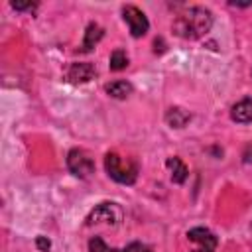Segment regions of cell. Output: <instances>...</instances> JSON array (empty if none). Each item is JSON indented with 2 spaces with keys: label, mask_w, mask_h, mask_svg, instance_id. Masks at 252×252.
Here are the masks:
<instances>
[{
  "label": "cell",
  "mask_w": 252,
  "mask_h": 252,
  "mask_svg": "<svg viewBox=\"0 0 252 252\" xmlns=\"http://www.w3.org/2000/svg\"><path fill=\"white\" fill-rule=\"evenodd\" d=\"M108 67H110V71H122V69H126L128 67V55H126V51L124 49L112 51Z\"/></svg>",
  "instance_id": "14"
},
{
  "label": "cell",
  "mask_w": 252,
  "mask_h": 252,
  "mask_svg": "<svg viewBox=\"0 0 252 252\" xmlns=\"http://www.w3.org/2000/svg\"><path fill=\"white\" fill-rule=\"evenodd\" d=\"M171 28L183 39H199L211 32L213 14L203 6H191L177 14Z\"/></svg>",
  "instance_id": "1"
},
{
  "label": "cell",
  "mask_w": 252,
  "mask_h": 252,
  "mask_svg": "<svg viewBox=\"0 0 252 252\" xmlns=\"http://www.w3.org/2000/svg\"><path fill=\"white\" fill-rule=\"evenodd\" d=\"M96 71H94V65L93 63H73L69 69H67V81L71 83H89L91 79H94Z\"/></svg>",
  "instance_id": "8"
},
{
  "label": "cell",
  "mask_w": 252,
  "mask_h": 252,
  "mask_svg": "<svg viewBox=\"0 0 252 252\" xmlns=\"http://www.w3.org/2000/svg\"><path fill=\"white\" fill-rule=\"evenodd\" d=\"M124 213L116 203H100L87 217V224H118Z\"/></svg>",
  "instance_id": "4"
},
{
  "label": "cell",
  "mask_w": 252,
  "mask_h": 252,
  "mask_svg": "<svg viewBox=\"0 0 252 252\" xmlns=\"http://www.w3.org/2000/svg\"><path fill=\"white\" fill-rule=\"evenodd\" d=\"M230 118L234 122H252V98H242L238 100L232 110H230Z\"/></svg>",
  "instance_id": "9"
},
{
  "label": "cell",
  "mask_w": 252,
  "mask_h": 252,
  "mask_svg": "<svg viewBox=\"0 0 252 252\" xmlns=\"http://www.w3.org/2000/svg\"><path fill=\"white\" fill-rule=\"evenodd\" d=\"M252 2H230V6H250Z\"/></svg>",
  "instance_id": "17"
},
{
  "label": "cell",
  "mask_w": 252,
  "mask_h": 252,
  "mask_svg": "<svg viewBox=\"0 0 252 252\" xmlns=\"http://www.w3.org/2000/svg\"><path fill=\"white\" fill-rule=\"evenodd\" d=\"M106 93L114 98H126L132 93V85L128 81H114L106 85Z\"/></svg>",
  "instance_id": "13"
},
{
  "label": "cell",
  "mask_w": 252,
  "mask_h": 252,
  "mask_svg": "<svg viewBox=\"0 0 252 252\" xmlns=\"http://www.w3.org/2000/svg\"><path fill=\"white\" fill-rule=\"evenodd\" d=\"M165 165H167V169H169V175H171V181L173 183H183L185 179H187V167H185V163L179 159V158H167V161H165Z\"/></svg>",
  "instance_id": "10"
},
{
  "label": "cell",
  "mask_w": 252,
  "mask_h": 252,
  "mask_svg": "<svg viewBox=\"0 0 252 252\" xmlns=\"http://www.w3.org/2000/svg\"><path fill=\"white\" fill-rule=\"evenodd\" d=\"M35 2H12V8H16V10H35Z\"/></svg>",
  "instance_id": "16"
},
{
  "label": "cell",
  "mask_w": 252,
  "mask_h": 252,
  "mask_svg": "<svg viewBox=\"0 0 252 252\" xmlns=\"http://www.w3.org/2000/svg\"><path fill=\"white\" fill-rule=\"evenodd\" d=\"M35 246H37L39 252H47V250L51 248V242H49L47 236H37V238H35Z\"/></svg>",
  "instance_id": "15"
},
{
  "label": "cell",
  "mask_w": 252,
  "mask_h": 252,
  "mask_svg": "<svg viewBox=\"0 0 252 252\" xmlns=\"http://www.w3.org/2000/svg\"><path fill=\"white\" fill-rule=\"evenodd\" d=\"M189 112H185L183 108L175 106V108H169L165 112V122L171 126V128H183L187 122H189Z\"/></svg>",
  "instance_id": "12"
},
{
  "label": "cell",
  "mask_w": 252,
  "mask_h": 252,
  "mask_svg": "<svg viewBox=\"0 0 252 252\" xmlns=\"http://www.w3.org/2000/svg\"><path fill=\"white\" fill-rule=\"evenodd\" d=\"M187 238L197 244V248L191 250V252H215L217 250V236L209 228L195 226L187 232Z\"/></svg>",
  "instance_id": "6"
},
{
  "label": "cell",
  "mask_w": 252,
  "mask_h": 252,
  "mask_svg": "<svg viewBox=\"0 0 252 252\" xmlns=\"http://www.w3.org/2000/svg\"><path fill=\"white\" fill-rule=\"evenodd\" d=\"M122 18H124V22H126L128 28H130L132 37H142V35L148 33L150 22H148L146 14H144L142 10H138L136 6H124V8H122Z\"/></svg>",
  "instance_id": "5"
},
{
  "label": "cell",
  "mask_w": 252,
  "mask_h": 252,
  "mask_svg": "<svg viewBox=\"0 0 252 252\" xmlns=\"http://www.w3.org/2000/svg\"><path fill=\"white\" fill-rule=\"evenodd\" d=\"M102 28L98 24H89L87 26V32H85V39H83V49L85 51H91L100 39H102Z\"/></svg>",
  "instance_id": "11"
},
{
  "label": "cell",
  "mask_w": 252,
  "mask_h": 252,
  "mask_svg": "<svg viewBox=\"0 0 252 252\" xmlns=\"http://www.w3.org/2000/svg\"><path fill=\"white\" fill-rule=\"evenodd\" d=\"M67 167H69V171L73 175H77L81 179H87V177H91L94 173L93 158L85 150H79V148H75V150H71L67 154Z\"/></svg>",
  "instance_id": "3"
},
{
  "label": "cell",
  "mask_w": 252,
  "mask_h": 252,
  "mask_svg": "<svg viewBox=\"0 0 252 252\" xmlns=\"http://www.w3.org/2000/svg\"><path fill=\"white\" fill-rule=\"evenodd\" d=\"M89 252H152V250L140 242H132L126 248H110L100 236H94L89 240Z\"/></svg>",
  "instance_id": "7"
},
{
  "label": "cell",
  "mask_w": 252,
  "mask_h": 252,
  "mask_svg": "<svg viewBox=\"0 0 252 252\" xmlns=\"http://www.w3.org/2000/svg\"><path fill=\"white\" fill-rule=\"evenodd\" d=\"M104 167H106V173L122 185H132L138 177L136 165L130 161H124L116 152H108L104 156Z\"/></svg>",
  "instance_id": "2"
}]
</instances>
